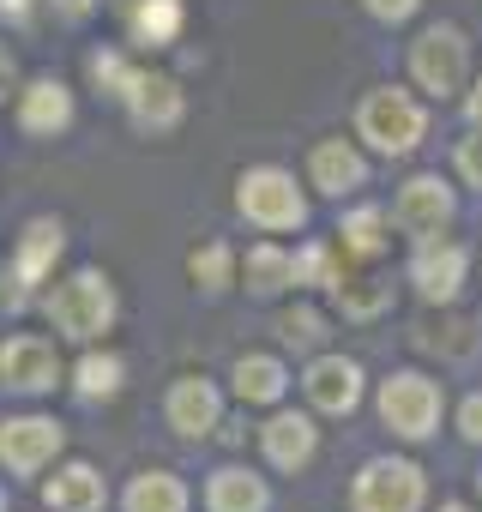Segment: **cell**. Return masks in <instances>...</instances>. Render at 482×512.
Instances as JSON below:
<instances>
[{
	"label": "cell",
	"instance_id": "cell-1",
	"mask_svg": "<svg viewBox=\"0 0 482 512\" xmlns=\"http://www.w3.org/2000/svg\"><path fill=\"white\" fill-rule=\"evenodd\" d=\"M43 320H49V332L67 338V344H103V332H115V320H121L115 278L97 272V266L67 272L55 290H43Z\"/></svg>",
	"mask_w": 482,
	"mask_h": 512
},
{
	"label": "cell",
	"instance_id": "cell-2",
	"mask_svg": "<svg viewBox=\"0 0 482 512\" xmlns=\"http://www.w3.org/2000/svg\"><path fill=\"white\" fill-rule=\"evenodd\" d=\"M235 217L260 235H290V229H308L314 205H308V187L296 181V169L254 163L235 175Z\"/></svg>",
	"mask_w": 482,
	"mask_h": 512
},
{
	"label": "cell",
	"instance_id": "cell-3",
	"mask_svg": "<svg viewBox=\"0 0 482 512\" xmlns=\"http://www.w3.org/2000/svg\"><path fill=\"white\" fill-rule=\"evenodd\" d=\"M356 139L374 157H410L428 139V97L416 85H374V91H362Z\"/></svg>",
	"mask_w": 482,
	"mask_h": 512
},
{
	"label": "cell",
	"instance_id": "cell-4",
	"mask_svg": "<svg viewBox=\"0 0 482 512\" xmlns=\"http://www.w3.org/2000/svg\"><path fill=\"white\" fill-rule=\"evenodd\" d=\"M476 67H470V37L464 25L440 19V25H422L416 43H410V85L428 97V103H458L470 91Z\"/></svg>",
	"mask_w": 482,
	"mask_h": 512
},
{
	"label": "cell",
	"instance_id": "cell-5",
	"mask_svg": "<svg viewBox=\"0 0 482 512\" xmlns=\"http://www.w3.org/2000/svg\"><path fill=\"white\" fill-rule=\"evenodd\" d=\"M374 410H380V428H386L392 440L422 446V440H434V434H440L446 392H440V380H434V374H422V368H398V374H386V380H380Z\"/></svg>",
	"mask_w": 482,
	"mask_h": 512
},
{
	"label": "cell",
	"instance_id": "cell-6",
	"mask_svg": "<svg viewBox=\"0 0 482 512\" xmlns=\"http://www.w3.org/2000/svg\"><path fill=\"white\" fill-rule=\"evenodd\" d=\"M350 512H428V470L398 452L368 458L350 476Z\"/></svg>",
	"mask_w": 482,
	"mask_h": 512
},
{
	"label": "cell",
	"instance_id": "cell-7",
	"mask_svg": "<svg viewBox=\"0 0 482 512\" xmlns=\"http://www.w3.org/2000/svg\"><path fill=\"white\" fill-rule=\"evenodd\" d=\"M404 284L422 308H452L458 290L470 284V247L452 241V235H428V241H410V266H404Z\"/></svg>",
	"mask_w": 482,
	"mask_h": 512
},
{
	"label": "cell",
	"instance_id": "cell-8",
	"mask_svg": "<svg viewBox=\"0 0 482 512\" xmlns=\"http://www.w3.org/2000/svg\"><path fill=\"white\" fill-rule=\"evenodd\" d=\"M67 380L61 368V350L55 338L43 332H13L7 344H0V392H19V398H43Z\"/></svg>",
	"mask_w": 482,
	"mask_h": 512
},
{
	"label": "cell",
	"instance_id": "cell-9",
	"mask_svg": "<svg viewBox=\"0 0 482 512\" xmlns=\"http://www.w3.org/2000/svg\"><path fill=\"white\" fill-rule=\"evenodd\" d=\"M458 217V187L446 175H410L398 193H392V223L398 235L410 241H428V235H446Z\"/></svg>",
	"mask_w": 482,
	"mask_h": 512
},
{
	"label": "cell",
	"instance_id": "cell-10",
	"mask_svg": "<svg viewBox=\"0 0 482 512\" xmlns=\"http://www.w3.org/2000/svg\"><path fill=\"white\" fill-rule=\"evenodd\" d=\"M302 392H308L314 416H356L362 398H368V374H362L356 356L320 350V356H308V368H302Z\"/></svg>",
	"mask_w": 482,
	"mask_h": 512
},
{
	"label": "cell",
	"instance_id": "cell-11",
	"mask_svg": "<svg viewBox=\"0 0 482 512\" xmlns=\"http://www.w3.org/2000/svg\"><path fill=\"white\" fill-rule=\"evenodd\" d=\"M67 446V428L55 416H7L0 422V470L7 476H43Z\"/></svg>",
	"mask_w": 482,
	"mask_h": 512
},
{
	"label": "cell",
	"instance_id": "cell-12",
	"mask_svg": "<svg viewBox=\"0 0 482 512\" xmlns=\"http://www.w3.org/2000/svg\"><path fill=\"white\" fill-rule=\"evenodd\" d=\"M223 386L217 380H205V374H181V380H169V392H163V422L181 434V440H211L217 428H223Z\"/></svg>",
	"mask_w": 482,
	"mask_h": 512
},
{
	"label": "cell",
	"instance_id": "cell-13",
	"mask_svg": "<svg viewBox=\"0 0 482 512\" xmlns=\"http://www.w3.org/2000/svg\"><path fill=\"white\" fill-rule=\"evenodd\" d=\"M260 452H266V464L278 470V476H302L314 458H320V422L308 416V410H272L266 422H260Z\"/></svg>",
	"mask_w": 482,
	"mask_h": 512
},
{
	"label": "cell",
	"instance_id": "cell-14",
	"mask_svg": "<svg viewBox=\"0 0 482 512\" xmlns=\"http://www.w3.org/2000/svg\"><path fill=\"white\" fill-rule=\"evenodd\" d=\"M121 109H127V121H133V133L163 139V133H175V127L187 121V91H181V79H169V73H139L133 91L121 97Z\"/></svg>",
	"mask_w": 482,
	"mask_h": 512
},
{
	"label": "cell",
	"instance_id": "cell-15",
	"mask_svg": "<svg viewBox=\"0 0 482 512\" xmlns=\"http://www.w3.org/2000/svg\"><path fill=\"white\" fill-rule=\"evenodd\" d=\"M308 187L320 193V199H356L362 187H368V157H362V145L356 139H320L314 151H308Z\"/></svg>",
	"mask_w": 482,
	"mask_h": 512
},
{
	"label": "cell",
	"instance_id": "cell-16",
	"mask_svg": "<svg viewBox=\"0 0 482 512\" xmlns=\"http://www.w3.org/2000/svg\"><path fill=\"white\" fill-rule=\"evenodd\" d=\"M67 253V223L61 217H31L25 229H19V247H13V284H19V296H31V290H43L49 278H55V260Z\"/></svg>",
	"mask_w": 482,
	"mask_h": 512
},
{
	"label": "cell",
	"instance_id": "cell-17",
	"mask_svg": "<svg viewBox=\"0 0 482 512\" xmlns=\"http://www.w3.org/2000/svg\"><path fill=\"white\" fill-rule=\"evenodd\" d=\"M73 115H79L73 85H61V79H31V85H19L13 121H19L25 139H61V133L73 127Z\"/></svg>",
	"mask_w": 482,
	"mask_h": 512
},
{
	"label": "cell",
	"instance_id": "cell-18",
	"mask_svg": "<svg viewBox=\"0 0 482 512\" xmlns=\"http://www.w3.org/2000/svg\"><path fill=\"white\" fill-rule=\"evenodd\" d=\"M410 344H416L422 356H440V362L464 368V362L482 356V314H452V308H440V314L416 320Z\"/></svg>",
	"mask_w": 482,
	"mask_h": 512
},
{
	"label": "cell",
	"instance_id": "cell-19",
	"mask_svg": "<svg viewBox=\"0 0 482 512\" xmlns=\"http://www.w3.org/2000/svg\"><path fill=\"white\" fill-rule=\"evenodd\" d=\"M229 392H235L241 410H278V404L290 398V368H284V356H266V350L235 356Z\"/></svg>",
	"mask_w": 482,
	"mask_h": 512
},
{
	"label": "cell",
	"instance_id": "cell-20",
	"mask_svg": "<svg viewBox=\"0 0 482 512\" xmlns=\"http://www.w3.org/2000/svg\"><path fill=\"white\" fill-rule=\"evenodd\" d=\"M392 211L386 205H350L338 217V247H344V260L350 266H380L386 253H392Z\"/></svg>",
	"mask_w": 482,
	"mask_h": 512
},
{
	"label": "cell",
	"instance_id": "cell-21",
	"mask_svg": "<svg viewBox=\"0 0 482 512\" xmlns=\"http://www.w3.org/2000/svg\"><path fill=\"white\" fill-rule=\"evenodd\" d=\"M241 290L254 302H284L296 290V253L284 241H254L241 253Z\"/></svg>",
	"mask_w": 482,
	"mask_h": 512
},
{
	"label": "cell",
	"instance_id": "cell-22",
	"mask_svg": "<svg viewBox=\"0 0 482 512\" xmlns=\"http://www.w3.org/2000/svg\"><path fill=\"white\" fill-rule=\"evenodd\" d=\"M43 506H49V512H103V506H109L103 470L85 464V458L55 464V476H43Z\"/></svg>",
	"mask_w": 482,
	"mask_h": 512
},
{
	"label": "cell",
	"instance_id": "cell-23",
	"mask_svg": "<svg viewBox=\"0 0 482 512\" xmlns=\"http://www.w3.org/2000/svg\"><path fill=\"white\" fill-rule=\"evenodd\" d=\"M205 512H272V482L248 464H217L205 476Z\"/></svg>",
	"mask_w": 482,
	"mask_h": 512
},
{
	"label": "cell",
	"instance_id": "cell-24",
	"mask_svg": "<svg viewBox=\"0 0 482 512\" xmlns=\"http://www.w3.org/2000/svg\"><path fill=\"white\" fill-rule=\"evenodd\" d=\"M326 302H332V314H344V320H356V326H374V320L392 314L398 284L380 278V272H350V266H344V278H338V290H332Z\"/></svg>",
	"mask_w": 482,
	"mask_h": 512
},
{
	"label": "cell",
	"instance_id": "cell-25",
	"mask_svg": "<svg viewBox=\"0 0 482 512\" xmlns=\"http://www.w3.org/2000/svg\"><path fill=\"white\" fill-rule=\"evenodd\" d=\"M187 31V0H133L127 7V43L133 49H175Z\"/></svg>",
	"mask_w": 482,
	"mask_h": 512
},
{
	"label": "cell",
	"instance_id": "cell-26",
	"mask_svg": "<svg viewBox=\"0 0 482 512\" xmlns=\"http://www.w3.org/2000/svg\"><path fill=\"white\" fill-rule=\"evenodd\" d=\"M73 398L79 404H109V398H121V386H127V362L115 356V350H103V344H85V356L73 362Z\"/></svg>",
	"mask_w": 482,
	"mask_h": 512
},
{
	"label": "cell",
	"instance_id": "cell-27",
	"mask_svg": "<svg viewBox=\"0 0 482 512\" xmlns=\"http://www.w3.org/2000/svg\"><path fill=\"white\" fill-rule=\"evenodd\" d=\"M187 506H193V488L175 470H139L121 488V512H187Z\"/></svg>",
	"mask_w": 482,
	"mask_h": 512
},
{
	"label": "cell",
	"instance_id": "cell-28",
	"mask_svg": "<svg viewBox=\"0 0 482 512\" xmlns=\"http://www.w3.org/2000/svg\"><path fill=\"white\" fill-rule=\"evenodd\" d=\"M278 344H284V350H296V356H320V350L332 344V308L302 296L296 308H284V314H278Z\"/></svg>",
	"mask_w": 482,
	"mask_h": 512
},
{
	"label": "cell",
	"instance_id": "cell-29",
	"mask_svg": "<svg viewBox=\"0 0 482 512\" xmlns=\"http://www.w3.org/2000/svg\"><path fill=\"white\" fill-rule=\"evenodd\" d=\"M187 278H193L199 296H229L241 284V253L229 241H205V247L187 253Z\"/></svg>",
	"mask_w": 482,
	"mask_h": 512
},
{
	"label": "cell",
	"instance_id": "cell-30",
	"mask_svg": "<svg viewBox=\"0 0 482 512\" xmlns=\"http://www.w3.org/2000/svg\"><path fill=\"white\" fill-rule=\"evenodd\" d=\"M344 247L338 241H308V247H296V290H320V296H332L338 290V278H344Z\"/></svg>",
	"mask_w": 482,
	"mask_h": 512
},
{
	"label": "cell",
	"instance_id": "cell-31",
	"mask_svg": "<svg viewBox=\"0 0 482 512\" xmlns=\"http://www.w3.org/2000/svg\"><path fill=\"white\" fill-rule=\"evenodd\" d=\"M85 73H91V85H97L103 97H115V103H121V97L133 91V79H139L145 67H133V61H127L121 49H97V55L85 61Z\"/></svg>",
	"mask_w": 482,
	"mask_h": 512
},
{
	"label": "cell",
	"instance_id": "cell-32",
	"mask_svg": "<svg viewBox=\"0 0 482 512\" xmlns=\"http://www.w3.org/2000/svg\"><path fill=\"white\" fill-rule=\"evenodd\" d=\"M452 169H458V181H464V187H476V193H482V127H470V133L458 139Z\"/></svg>",
	"mask_w": 482,
	"mask_h": 512
},
{
	"label": "cell",
	"instance_id": "cell-33",
	"mask_svg": "<svg viewBox=\"0 0 482 512\" xmlns=\"http://www.w3.org/2000/svg\"><path fill=\"white\" fill-rule=\"evenodd\" d=\"M362 13H368L374 25H386V31H398V25H410V19L422 13V0H362Z\"/></svg>",
	"mask_w": 482,
	"mask_h": 512
},
{
	"label": "cell",
	"instance_id": "cell-34",
	"mask_svg": "<svg viewBox=\"0 0 482 512\" xmlns=\"http://www.w3.org/2000/svg\"><path fill=\"white\" fill-rule=\"evenodd\" d=\"M452 428H458V440H464V446H482V392H464V398H458Z\"/></svg>",
	"mask_w": 482,
	"mask_h": 512
},
{
	"label": "cell",
	"instance_id": "cell-35",
	"mask_svg": "<svg viewBox=\"0 0 482 512\" xmlns=\"http://www.w3.org/2000/svg\"><path fill=\"white\" fill-rule=\"evenodd\" d=\"M7 91H19V61H13L7 43H0V103H7Z\"/></svg>",
	"mask_w": 482,
	"mask_h": 512
},
{
	"label": "cell",
	"instance_id": "cell-36",
	"mask_svg": "<svg viewBox=\"0 0 482 512\" xmlns=\"http://www.w3.org/2000/svg\"><path fill=\"white\" fill-rule=\"evenodd\" d=\"M458 103H464V121H470V127H482V73L470 79V91H464Z\"/></svg>",
	"mask_w": 482,
	"mask_h": 512
},
{
	"label": "cell",
	"instance_id": "cell-37",
	"mask_svg": "<svg viewBox=\"0 0 482 512\" xmlns=\"http://www.w3.org/2000/svg\"><path fill=\"white\" fill-rule=\"evenodd\" d=\"M217 440H223V446H241V440H248V422H235V416H223Z\"/></svg>",
	"mask_w": 482,
	"mask_h": 512
},
{
	"label": "cell",
	"instance_id": "cell-38",
	"mask_svg": "<svg viewBox=\"0 0 482 512\" xmlns=\"http://www.w3.org/2000/svg\"><path fill=\"white\" fill-rule=\"evenodd\" d=\"M434 512H482V506H470V500H440Z\"/></svg>",
	"mask_w": 482,
	"mask_h": 512
},
{
	"label": "cell",
	"instance_id": "cell-39",
	"mask_svg": "<svg viewBox=\"0 0 482 512\" xmlns=\"http://www.w3.org/2000/svg\"><path fill=\"white\" fill-rule=\"evenodd\" d=\"M476 500H482V470H476Z\"/></svg>",
	"mask_w": 482,
	"mask_h": 512
},
{
	"label": "cell",
	"instance_id": "cell-40",
	"mask_svg": "<svg viewBox=\"0 0 482 512\" xmlns=\"http://www.w3.org/2000/svg\"><path fill=\"white\" fill-rule=\"evenodd\" d=\"M0 512H7V488H0Z\"/></svg>",
	"mask_w": 482,
	"mask_h": 512
}]
</instances>
